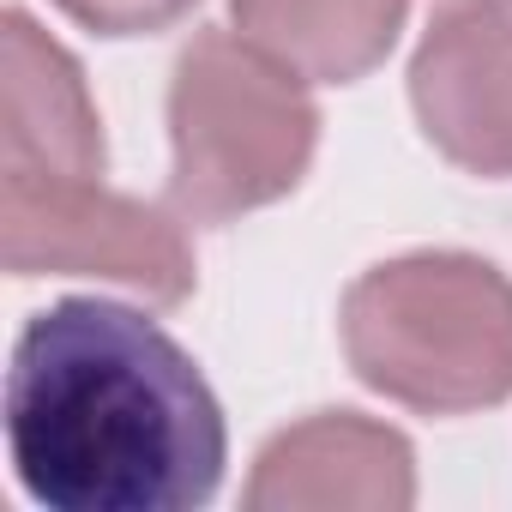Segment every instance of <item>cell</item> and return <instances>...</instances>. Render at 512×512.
Here are the masks:
<instances>
[{
    "mask_svg": "<svg viewBox=\"0 0 512 512\" xmlns=\"http://www.w3.org/2000/svg\"><path fill=\"white\" fill-rule=\"evenodd\" d=\"M7 452L49 512H187L217 494L229 428L199 362L157 320L67 296L13 344Z\"/></svg>",
    "mask_w": 512,
    "mask_h": 512,
    "instance_id": "obj_1",
    "label": "cell"
},
{
    "mask_svg": "<svg viewBox=\"0 0 512 512\" xmlns=\"http://www.w3.org/2000/svg\"><path fill=\"white\" fill-rule=\"evenodd\" d=\"M338 338L356 380L422 416H470L512 398V278L476 253L428 247L344 290Z\"/></svg>",
    "mask_w": 512,
    "mask_h": 512,
    "instance_id": "obj_2",
    "label": "cell"
},
{
    "mask_svg": "<svg viewBox=\"0 0 512 512\" xmlns=\"http://www.w3.org/2000/svg\"><path fill=\"white\" fill-rule=\"evenodd\" d=\"M169 211L187 223H235L302 187L320 109L308 79L253 49L241 31H199L169 79Z\"/></svg>",
    "mask_w": 512,
    "mask_h": 512,
    "instance_id": "obj_3",
    "label": "cell"
},
{
    "mask_svg": "<svg viewBox=\"0 0 512 512\" xmlns=\"http://www.w3.org/2000/svg\"><path fill=\"white\" fill-rule=\"evenodd\" d=\"M0 260L13 278H103L151 308H181L199 284L181 223L103 175H0Z\"/></svg>",
    "mask_w": 512,
    "mask_h": 512,
    "instance_id": "obj_4",
    "label": "cell"
},
{
    "mask_svg": "<svg viewBox=\"0 0 512 512\" xmlns=\"http://www.w3.org/2000/svg\"><path fill=\"white\" fill-rule=\"evenodd\" d=\"M410 103L446 163L512 175V0H440L410 61Z\"/></svg>",
    "mask_w": 512,
    "mask_h": 512,
    "instance_id": "obj_5",
    "label": "cell"
},
{
    "mask_svg": "<svg viewBox=\"0 0 512 512\" xmlns=\"http://www.w3.org/2000/svg\"><path fill=\"white\" fill-rule=\"evenodd\" d=\"M241 500L247 512H404L416 506V452L362 410H320L266 440Z\"/></svg>",
    "mask_w": 512,
    "mask_h": 512,
    "instance_id": "obj_6",
    "label": "cell"
},
{
    "mask_svg": "<svg viewBox=\"0 0 512 512\" xmlns=\"http://www.w3.org/2000/svg\"><path fill=\"white\" fill-rule=\"evenodd\" d=\"M0 175L13 181H67L103 175V121L79 61L25 13H7L0 37Z\"/></svg>",
    "mask_w": 512,
    "mask_h": 512,
    "instance_id": "obj_7",
    "label": "cell"
},
{
    "mask_svg": "<svg viewBox=\"0 0 512 512\" xmlns=\"http://www.w3.org/2000/svg\"><path fill=\"white\" fill-rule=\"evenodd\" d=\"M404 13L410 0H229L235 31L308 85L368 79L392 55Z\"/></svg>",
    "mask_w": 512,
    "mask_h": 512,
    "instance_id": "obj_8",
    "label": "cell"
},
{
    "mask_svg": "<svg viewBox=\"0 0 512 512\" xmlns=\"http://www.w3.org/2000/svg\"><path fill=\"white\" fill-rule=\"evenodd\" d=\"M55 7L97 37H151V31L181 25L199 0H55Z\"/></svg>",
    "mask_w": 512,
    "mask_h": 512,
    "instance_id": "obj_9",
    "label": "cell"
}]
</instances>
